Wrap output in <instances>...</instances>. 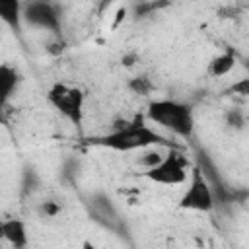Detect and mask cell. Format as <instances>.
<instances>
[{
    "mask_svg": "<svg viewBox=\"0 0 249 249\" xmlns=\"http://www.w3.org/2000/svg\"><path fill=\"white\" fill-rule=\"evenodd\" d=\"M91 144L113 150V152H136L158 146H169V140L158 132L154 126L144 123L142 115H136L130 121L117 123L115 128L103 136L91 140Z\"/></svg>",
    "mask_w": 249,
    "mask_h": 249,
    "instance_id": "1",
    "label": "cell"
},
{
    "mask_svg": "<svg viewBox=\"0 0 249 249\" xmlns=\"http://www.w3.org/2000/svg\"><path fill=\"white\" fill-rule=\"evenodd\" d=\"M146 121L165 128L179 138H191L195 132V113L193 107L177 99H154L146 107Z\"/></svg>",
    "mask_w": 249,
    "mask_h": 249,
    "instance_id": "2",
    "label": "cell"
},
{
    "mask_svg": "<svg viewBox=\"0 0 249 249\" xmlns=\"http://www.w3.org/2000/svg\"><path fill=\"white\" fill-rule=\"evenodd\" d=\"M47 101L72 126L82 128L84 109H86V93H84L82 88L62 84V82H54L47 89Z\"/></svg>",
    "mask_w": 249,
    "mask_h": 249,
    "instance_id": "3",
    "label": "cell"
},
{
    "mask_svg": "<svg viewBox=\"0 0 249 249\" xmlns=\"http://www.w3.org/2000/svg\"><path fill=\"white\" fill-rule=\"evenodd\" d=\"M140 177L150 183L165 185V187L183 185L187 183V177H189V161L183 152H179L177 148H171L165 156H161L158 163H154L152 167H146L140 173Z\"/></svg>",
    "mask_w": 249,
    "mask_h": 249,
    "instance_id": "4",
    "label": "cell"
},
{
    "mask_svg": "<svg viewBox=\"0 0 249 249\" xmlns=\"http://www.w3.org/2000/svg\"><path fill=\"white\" fill-rule=\"evenodd\" d=\"M187 189L179 196L177 206L181 210H196V212H210L214 208V193L210 189V183L200 167H193Z\"/></svg>",
    "mask_w": 249,
    "mask_h": 249,
    "instance_id": "5",
    "label": "cell"
},
{
    "mask_svg": "<svg viewBox=\"0 0 249 249\" xmlns=\"http://www.w3.org/2000/svg\"><path fill=\"white\" fill-rule=\"evenodd\" d=\"M23 23L35 29L58 33L62 27L60 10L51 0H27L23 2Z\"/></svg>",
    "mask_w": 249,
    "mask_h": 249,
    "instance_id": "6",
    "label": "cell"
},
{
    "mask_svg": "<svg viewBox=\"0 0 249 249\" xmlns=\"http://www.w3.org/2000/svg\"><path fill=\"white\" fill-rule=\"evenodd\" d=\"M18 86H19V72L10 64L0 62V111L6 109Z\"/></svg>",
    "mask_w": 249,
    "mask_h": 249,
    "instance_id": "7",
    "label": "cell"
},
{
    "mask_svg": "<svg viewBox=\"0 0 249 249\" xmlns=\"http://www.w3.org/2000/svg\"><path fill=\"white\" fill-rule=\"evenodd\" d=\"M23 2L21 0H0V21L14 33L21 31L23 23Z\"/></svg>",
    "mask_w": 249,
    "mask_h": 249,
    "instance_id": "8",
    "label": "cell"
},
{
    "mask_svg": "<svg viewBox=\"0 0 249 249\" xmlns=\"http://www.w3.org/2000/svg\"><path fill=\"white\" fill-rule=\"evenodd\" d=\"M2 235H4V241H8L16 249H23L27 245V228H25V222L19 218H4Z\"/></svg>",
    "mask_w": 249,
    "mask_h": 249,
    "instance_id": "9",
    "label": "cell"
},
{
    "mask_svg": "<svg viewBox=\"0 0 249 249\" xmlns=\"http://www.w3.org/2000/svg\"><path fill=\"white\" fill-rule=\"evenodd\" d=\"M235 66V54L231 51H224L220 54H216L212 60H210V66H208V74L212 78H220V76H226L233 70Z\"/></svg>",
    "mask_w": 249,
    "mask_h": 249,
    "instance_id": "10",
    "label": "cell"
},
{
    "mask_svg": "<svg viewBox=\"0 0 249 249\" xmlns=\"http://www.w3.org/2000/svg\"><path fill=\"white\" fill-rule=\"evenodd\" d=\"M128 88L134 91V93H140V95H148L150 91H152V82H150V78H146V76H136V78H132L130 82H128Z\"/></svg>",
    "mask_w": 249,
    "mask_h": 249,
    "instance_id": "11",
    "label": "cell"
},
{
    "mask_svg": "<svg viewBox=\"0 0 249 249\" xmlns=\"http://www.w3.org/2000/svg\"><path fill=\"white\" fill-rule=\"evenodd\" d=\"M161 152H158V150H152V152H146L142 158H138V163L140 165H144V167H152L154 163H158L160 160H161Z\"/></svg>",
    "mask_w": 249,
    "mask_h": 249,
    "instance_id": "12",
    "label": "cell"
},
{
    "mask_svg": "<svg viewBox=\"0 0 249 249\" xmlns=\"http://www.w3.org/2000/svg\"><path fill=\"white\" fill-rule=\"evenodd\" d=\"M231 91L237 93V95H243V97L249 95V80H247V78H241L237 84L231 86Z\"/></svg>",
    "mask_w": 249,
    "mask_h": 249,
    "instance_id": "13",
    "label": "cell"
},
{
    "mask_svg": "<svg viewBox=\"0 0 249 249\" xmlns=\"http://www.w3.org/2000/svg\"><path fill=\"white\" fill-rule=\"evenodd\" d=\"M58 212H60V206L54 204V202H43V204H41V214H45V216H49V218L56 216Z\"/></svg>",
    "mask_w": 249,
    "mask_h": 249,
    "instance_id": "14",
    "label": "cell"
},
{
    "mask_svg": "<svg viewBox=\"0 0 249 249\" xmlns=\"http://www.w3.org/2000/svg\"><path fill=\"white\" fill-rule=\"evenodd\" d=\"M2 224H4V218H0V239H4V235H2Z\"/></svg>",
    "mask_w": 249,
    "mask_h": 249,
    "instance_id": "15",
    "label": "cell"
}]
</instances>
